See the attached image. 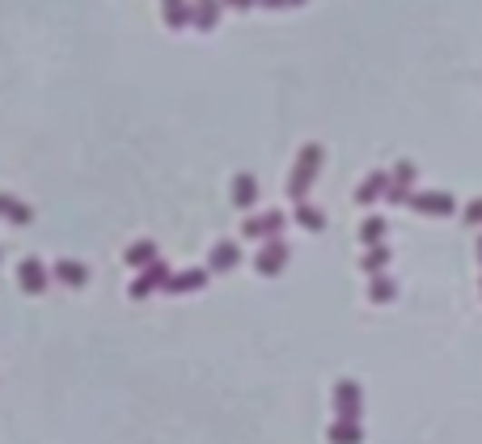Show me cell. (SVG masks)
I'll return each mask as SVG.
<instances>
[{
  "label": "cell",
  "instance_id": "20",
  "mask_svg": "<svg viewBox=\"0 0 482 444\" xmlns=\"http://www.w3.org/2000/svg\"><path fill=\"white\" fill-rule=\"evenodd\" d=\"M389 259H394V254H389L385 242H381V246H369V250H364V259H359V271H364V275H381L385 267H389Z\"/></svg>",
  "mask_w": 482,
  "mask_h": 444
},
{
  "label": "cell",
  "instance_id": "13",
  "mask_svg": "<svg viewBox=\"0 0 482 444\" xmlns=\"http://www.w3.org/2000/svg\"><path fill=\"white\" fill-rule=\"evenodd\" d=\"M51 280L64 288H85L89 284V267L81 259H60L55 267H51Z\"/></svg>",
  "mask_w": 482,
  "mask_h": 444
},
{
  "label": "cell",
  "instance_id": "27",
  "mask_svg": "<svg viewBox=\"0 0 482 444\" xmlns=\"http://www.w3.org/2000/svg\"><path fill=\"white\" fill-rule=\"evenodd\" d=\"M478 292H482V284H478Z\"/></svg>",
  "mask_w": 482,
  "mask_h": 444
},
{
  "label": "cell",
  "instance_id": "15",
  "mask_svg": "<svg viewBox=\"0 0 482 444\" xmlns=\"http://www.w3.org/2000/svg\"><path fill=\"white\" fill-rule=\"evenodd\" d=\"M229 195H233V208L237 212H250L254 203H259V178H254V173H237Z\"/></svg>",
  "mask_w": 482,
  "mask_h": 444
},
{
  "label": "cell",
  "instance_id": "3",
  "mask_svg": "<svg viewBox=\"0 0 482 444\" xmlns=\"http://www.w3.org/2000/svg\"><path fill=\"white\" fill-rule=\"evenodd\" d=\"M359 415H364V390H359V381L343 377V381L334 385V419L359 423Z\"/></svg>",
  "mask_w": 482,
  "mask_h": 444
},
{
  "label": "cell",
  "instance_id": "14",
  "mask_svg": "<svg viewBox=\"0 0 482 444\" xmlns=\"http://www.w3.org/2000/svg\"><path fill=\"white\" fill-rule=\"evenodd\" d=\"M161 259V250H157V242L152 237H140V242H132V246L123 250V262L132 267V271H144L149 262H157Z\"/></svg>",
  "mask_w": 482,
  "mask_h": 444
},
{
  "label": "cell",
  "instance_id": "17",
  "mask_svg": "<svg viewBox=\"0 0 482 444\" xmlns=\"http://www.w3.org/2000/svg\"><path fill=\"white\" fill-rule=\"evenodd\" d=\"M292 221H297L305 233H321V229H326V212H321L318 203H310V199H300L297 208H292Z\"/></svg>",
  "mask_w": 482,
  "mask_h": 444
},
{
  "label": "cell",
  "instance_id": "6",
  "mask_svg": "<svg viewBox=\"0 0 482 444\" xmlns=\"http://www.w3.org/2000/svg\"><path fill=\"white\" fill-rule=\"evenodd\" d=\"M407 203L419 212V216H453V212H461L457 199L448 195V191H415Z\"/></svg>",
  "mask_w": 482,
  "mask_h": 444
},
{
  "label": "cell",
  "instance_id": "12",
  "mask_svg": "<svg viewBox=\"0 0 482 444\" xmlns=\"http://www.w3.org/2000/svg\"><path fill=\"white\" fill-rule=\"evenodd\" d=\"M385 191H389V170H372L364 183L356 186V203L359 208H372V203H381Z\"/></svg>",
  "mask_w": 482,
  "mask_h": 444
},
{
  "label": "cell",
  "instance_id": "26",
  "mask_svg": "<svg viewBox=\"0 0 482 444\" xmlns=\"http://www.w3.org/2000/svg\"><path fill=\"white\" fill-rule=\"evenodd\" d=\"M478 262H482V233H478Z\"/></svg>",
  "mask_w": 482,
  "mask_h": 444
},
{
  "label": "cell",
  "instance_id": "22",
  "mask_svg": "<svg viewBox=\"0 0 482 444\" xmlns=\"http://www.w3.org/2000/svg\"><path fill=\"white\" fill-rule=\"evenodd\" d=\"M398 296V284L394 280H389V275H369V301L372 305H389V301H394Z\"/></svg>",
  "mask_w": 482,
  "mask_h": 444
},
{
  "label": "cell",
  "instance_id": "4",
  "mask_svg": "<svg viewBox=\"0 0 482 444\" xmlns=\"http://www.w3.org/2000/svg\"><path fill=\"white\" fill-rule=\"evenodd\" d=\"M288 259H292V246H288L284 237H271V242H262L259 254H254V271L271 280V275H280L288 267Z\"/></svg>",
  "mask_w": 482,
  "mask_h": 444
},
{
  "label": "cell",
  "instance_id": "23",
  "mask_svg": "<svg viewBox=\"0 0 482 444\" xmlns=\"http://www.w3.org/2000/svg\"><path fill=\"white\" fill-rule=\"evenodd\" d=\"M461 216H466V224H474V229H482V199H470V203L461 208Z\"/></svg>",
  "mask_w": 482,
  "mask_h": 444
},
{
  "label": "cell",
  "instance_id": "7",
  "mask_svg": "<svg viewBox=\"0 0 482 444\" xmlns=\"http://www.w3.org/2000/svg\"><path fill=\"white\" fill-rule=\"evenodd\" d=\"M47 284H51V267H43L38 259H22V262H17V288H22L25 296L47 292Z\"/></svg>",
  "mask_w": 482,
  "mask_h": 444
},
{
  "label": "cell",
  "instance_id": "21",
  "mask_svg": "<svg viewBox=\"0 0 482 444\" xmlns=\"http://www.w3.org/2000/svg\"><path fill=\"white\" fill-rule=\"evenodd\" d=\"M385 237H389V221H385V216H364V224H359V242H364V246H381Z\"/></svg>",
  "mask_w": 482,
  "mask_h": 444
},
{
  "label": "cell",
  "instance_id": "18",
  "mask_svg": "<svg viewBox=\"0 0 482 444\" xmlns=\"http://www.w3.org/2000/svg\"><path fill=\"white\" fill-rule=\"evenodd\" d=\"M161 22H165V30H186L191 25V0H161Z\"/></svg>",
  "mask_w": 482,
  "mask_h": 444
},
{
  "label": "cell",
  "instance_id": "10",
  "mask_svg": "<svg viewBox=\"0 0 482 444\" xmlns=\"http://www.w3.org/2000/svg\"><path fill=\"white\" fill-rule=\"evenodd\" d=\"M237 262H241V246H237V242H229V237H221V242L208 250V271H211V275L233 271Z\"/></svg>",
  "mask_w": 482,
  "mask_h": 444
},
{
  "label": "cell",
  "instance_id": "2",
  "mask_svg": "<svg viewBox=\"0 0 482 444\" xmlns=\"http://www.w3.org/2000/svg\"><path fill=\"white\" fill-rule=\"evenodd\" d=\"M170 275H173L170 262H161V259L149 262V267H144V271H136V280L127 284V296H132V301H149L152 292H165Z\"/></svg>",
  "mask_w": 482,
  "mask_h": 444
},
{
  "label": "cell",
  "instance_id": "8",
  "mask_svg": "<svg viewBox=\"0 0 482 444\" xmlns=\"http://www.w3.org/2000/svg\"><path fill=\"white\" fill-rule=\"evenodd\" d=\"M410 195H415V165H410V161H398L394 170H389V191H385V199H389V203H407Z\"/></svg>",
  "mask_w": 482,
  "mask_h": 444
},
{
  "label": "cell",
  "instance_id": "11",
  "mask_svg": "<svg viewBox=\"0 0 482 444\" xmlns=\"http://www.w3.org/2000/svg\"><path fill=\"white\" fill-rule=\"evenodd\" d=\"M221 17H224V0H191V25L195 30L211 35L221 25Z\"/></svg>",
  "mask_w": 482,
  "mask_h": 444
},
{
  "label": "cell",
  "instance_id": "9",
  "mask_svg": "<svg viewBox=\"0 0 482 444\" xmlns=\"http://www.w3.org/2000/svg\"><path fill=\"white\" fill-rule=\"evenodd\" d=\"M208 267H186V271H173L170 284H165V292L170 296H191V292H203L208 288Z\"/></svg>",
  "mask_w": 482,
  "mask_h": 444
},
{
  "label": "cell",
  "instance_id": "16",
  "mask_svg": "<svg viewBox=\"0 0 482 444\" xmlns=\"http://www.w3.org/2000/svg\"><path fill=\"white\" fill-rule=\"evenodd\" d=\"M0 221H9V224H30V221H34V208H30L25 199L9 195V191H0Z\"/></svg>",
  "mask_w": 482,
  "mask_h": 444
},
{
  "label": "cell",
  "instance_id": "19",
  "mask_svg": "<svg viewBox=\"0 0 482 444\" xmlns=\"http://www.w3.org/2000/svg\"><path fill=\"white\" fill-rule=\"evenodd\" d=\"M326 440L330 444H364V432H359V423H351V419H334L330 428H326Z\"/></svg>",
  "mask_w": 482,
  "mask_h": 444
},
{
  "label": "cell",
  "instance_id": "25",
  "mask_svg": "<svg viewBox=\"0 0 482 444\" xmlns=\"http://www.w3.org/2000/svg\"><path fill=\"white\" fill-rule=\"evenodd\" d=\"M224 9H237V13H250V9H259V0H224Z\"/></svg>",
  "mask_w": 482,
  "mask_h": 444
},
{
  "label": "cell",
  "instance_id": "24",
  "mask_svg": "<svg viewBox=\"0 0 482 444\" xmlns=\"http://www.w3.org/2000/svg\"><path fill=\"white\" fill-rule=\"evenodd\" d=\"M262 9H300L305 0H259Z\"/></svg>",
  "mask_w": 482,
  "mask_h": 444
},
{
  "label": "cell",
  "instance_id": "1",
  "mask_svg": "<svg viewBox=\"0 0 482 444\" xmlns=\"http://www.w3.org/2000/svg\"><path fill=\"white\" fill-rule=\"evenodd\" d=\"M321 161H326V148H321V144H305L297 153L292 170H288V183H284V191H288V199H292V203L310 199L313 183H318V173H321Z\"/></svg>",
  "mask_w": 482,
  "mask_h": 444
},
{
  "label": "cell",
  "instance_id": "5",
  "mask_svg": "<svg viewBox=\"0 0 482 444\" xmlns=\"http://www.w3.org/2000/svg\"><path fill=\"white\" fill-rule=\"evenodd\" d=\"M284 224H288L284 212H254V216H246V224H241V237H250V242H271V237H284Z\"/></svg>",
  "mask_w": 482,
  "mask_h": 444
}]
</instances>
